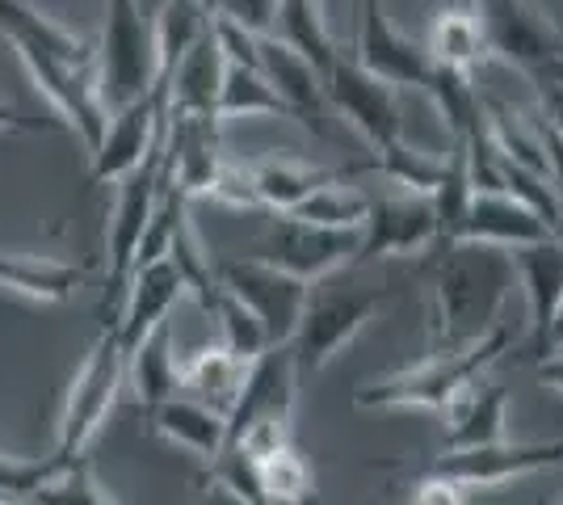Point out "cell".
Instances as JSON below:
<instances>
[{"label":"cell","instance_id":"obj_12","mask_svg":"<svg viewBox=\"0 0 563 505\" xmlns=\"http://www.w3.org/2000/svg\"><path fill=\"white\" fill-rule=\"evenodd\" d=\"M165 190V140L143 156L131 173L118 177V202L114 216H110V232H106V283H110V295H122V283L131 274V262H135V249L143 241V228L156 211V198Z\"/></svg>","mask_w":563,"mask_h":505},{"label":"cell","instance_id":"obj_7","mask_svg":"<svg viewBox=\"0 0 563 505\" xmlns=\"http://www.w3.org/2000/svg\"><path fill=\"white\" fill-rule=\"evenodd\" d=\"M387 304V290H316L307 295L299 329L290 337V354L299 366V380L324 371L353 337L362 333L375 312Z\"/></svg>","mask_w":563,"mask_h":505},{"label":"cell","instance_id":"obj_24","mask_svg":"<svg viewBox=\"0 0 563 505\" xmlns=\"http://www.w3.org/2000/svg\"><path fill=\"white\" fill-rule=\"evenodd\" d=\"M89 283V265L55 262V257H30V253H0V287L38 299V304H64Z\"/></svg>","mask_w":563,"mask_h":505},{"label":"cell","instance_id":"obj_22","mask_svg":"<svg viewBox=\"0 0 563 505\" xmlns=\"http://www.w3.org/2000/svg\"><path fill=\"white\" fill-rule=\"evenodd\" d=\"M147 421L161 438H168L173 447H181L189 455H198L202 463H211L228 442V417L202 400H194V396H177V392L165 396L161 405H152Z\"/></svg>","mask_w":563,"mask_h":505},{"label":"cell","instance_id":"obj_47","mask_svg":"<svg viewBox=\"0 0 563 505\" xmlns=\"http://www.w3.org/2000/svg\"><path fill=\"white\" fill-rule=\"evenodd\" d=\"M135 4H140V9H143V13H147V18H152V13L161 9V0H135Z\"/></svg>","mask_w":563,"mask_h":505},{"label":"cell","instance_id":"obj_41","mask_svg":"<svg viewBox=\"0 0 563 505\" xmlns=\"http://www.w3.org/2000/svg\"><path fill=\"white\" fill-rule=\"evenodd\" d=\"M0 131H9V135H51V131H59V122L25 114L22 106H13L9 97H0Z\"/></svg>","mask_w":563,"mask_h":505},{"label":"cell","instance_id":"obj_11","mask_svg":"<svg viewBox=\"0 0 563 505\" xmlns=\"http://www.w3.org/2000/svg\"><path fill=\"white\" fill-rule=\"evenodd\" d=\"M493 59L534 73L563 55V30L534 0H471Z\"/></svg>","mask_w":563,"mask_h":505},{"label":"cell","instance_id":"obj_38","mask_svg":"<svg viewBox=\"0 0 563 505\" xmlns=\"http://www.w3.org/2000/svg\"><path fill=\"white\" fill-rule=\"evenodd\" d=\"M59 459H68V455L25 459V455L0 451V502H30V493L59 468Z\"/></svg>","mask_w":563,"mask_h":505},{"label":"cell","instance_id":"obj_9","mask_svg":"<svg viewBox=\"0 0 563 505\" xmlns=\"http://www.w3.org/2000/svg\"><path fill=\"white\" fill-rule=\"evenodd\" d=\"M357 249H362V228H324V223H307L299 216L274 211L269 228L249 253L299 274L307 283H320L332 270L357 262Z\"/></svg>","mask_w":563,"mask_h":505},{"label":"cell","instance_id":"obj_44","mask_svg":"<svg viewBox=\"0 0 563 505\" xmlns=\"http://www.w3.org/2000/svg\"><path fill=\"white\" fill-rule=\"evenodd\" d=\"M539 384L551 387V392H560L563 396V350H551V354H539Z\"/></svg>","mask_w":563,"mask_h":505},{"label":"cell","instance_id":"obj_34","mask_svg":"<svg viewBox=\"0 0 563 505\" xmlns=\"http://www.w3.org/2000/svg\"><path fill=\"white\" fill-rule=\"evenodd\" d=\"M261 463V484H265V502L274 505H299L316 497V476L303 463V455L295 451V442H282L274 451L257 455Z\"/></svg>","mask_w":563,"mask_h":505},{"label":"cell","instance_id":"obj_29","mask_svg":"<svg viewBox=\"0 0 563 505\" xmlns=\"http://www.w3.org/2000/svg\"><path fill=\"white\" fill-rule=\"evenodd\" d=\"M274 34L286 39L290 47L307 55L316 64V73L324 76L336 59V34H332L324 4L320 0H278V18H274Z\"/></svg>","mask_w":563,"mask_h":505},{"label":"cell","instance_id":"obj_17","mask_svg":"<svg viewBox=\"0 0 563 505\" xmlns=\"http://www.w3.org/2000/svg\"><path fill=\"white\" fill-rule=\"evenodd\" d=\"M181 295H186V278H181V270L168 253L147 265H135L122 283V295H118V316L110 320L122 350L131 354L143 337L156 333L173 316Z\"/></svg>","mask_w":563,"mask_h":505},{"label":"cell","instance_id":"obj_20","mask_svg":"<svg viewBox=\"0 0 563 505\" xmlns=\"http://www.w3.org/2000/svg\"><path fill=\"white\" fill-rule=\"evenodd\" d=\"M547 232H551V223L530 202H521L505 186H493V190L471 194V207L454 241H488L500 249H517V244L539 241Z\"/></svg>","mask_w":563,"mask_h":505},{"label":"cell","instance_id":"obj_16","mask_svg":"<svg viewBox=\"0 0 563 505\" xmlns=\"http://www.w3.org/2000/svg\"><path fill=\"white\" fill-rule=\"evenodd\" d=\"M433 244H438V219H433L429 194L399 190L387 194V198H371L357 262L412 257V253H429Z\"/></svg>","mask_w":563,"mask_h":505},{"label":"cell","instance_id":"obj_2","mask_svg":"<svg viewBox=\"0 0 563 505\" xmlns=\"http://www.w3.org/2000/svg\"><path fill=\"white\" fill-rule=\"evenodd\" d=\"M433 262V350H463L500 325L517 287L514 249L488 241H450L429 249Z\"/></svg>","mask_w":563,"mask_h":505},{"label":"cell","instance_id":"obj_21","mask_svg":"<svg viewBox=\"0 0 563 505\" xmlns=\"http://www.w3.org/2000/svg\"><path fill=\"white\" fill-rule=\"evenodd\" d=\"M442 413H446L442 451H467V447H488V442L509 438V392L505 387L471 384Z\"/></svg>","mask_w":563,"mask_h":505},{"label":"cell","instance_id":"obj_5","mask_svg":"<svg viewBox=\"0 0 563 505\" xmlns=\"http://www.w3.org/2000/svg\"><path fill=\"white\" fill-rule=\"evenodd\" d=\"M97 80H101L106 110L143 97L156 85L152 18L135 0H106V30L97 39Z\"/></svg>","mask_w":563,"mask_h":505},{"label":"cell","instance_id":"obj_28","mask_svg":"<svg viewBox=\"0 0 563 505\" xmlns=\"http://www.w3.org/2000/svg\"><path fill=\"white\" fill-rule=\"evenodd\" d=\"M253 186H257L261 211H290L295 202H303L311 190H320L324 182H345L353 168H307L299 161H257L249 165Z\"/></svg>","mask_w":563,"mask_h":505},{"label":"cell","instance_id":"obj_33","mask_svg":"<svg viewBox=\"0 0 563 505\" xmlns=\"http://www.w3.org/2000/svg\"><path fill=\"white\" fill-rule=\"evenodd\" d=\"M118 497L93 476V463L85 455L59 459V468L30 493V505H114Z\"/></svg>","mask_w":563,"mask_h":505},{"label":"cell","instance_id":"obj_18","mask_svg":"<svg viewBox=\"0 0 563 505\" xmlns=\"http://www.w3.org/2000/svg\"><path fill=\"white\" fill-rule=\"evenodd\" d=\"M257 68L274 85V94L286 101L290 119L311 127L316 135H329V122H324V110H329L324 76L316 73V64L307 55H299L274 30H265V34H257Z\"/></svg>","mask_w":563,"mask_h":505},{"label":"cell","instance_id":"obj_15","mask_svg":"<svg viewBox=\"0 0 563 505\" xmlns=\"http://www.w3.org/2000/svg\"><path fill=\"white\" fill-rule=\"evenodd\" d=\"M353 55L378 73L391 85H412L421 89L429 73H433V59L424 51L421 39L404 34L391 18H387V4L383 0H353Z\"/></svg>","mask_w":563,"mask_h":505},{"label":"cell","instance_id":"obj_49","mask_svg":"<svg viewBox=\"0 0 563 505\" xmlns=\"http://www.w3.org/2000/svg\"><path fill=\"white\" fill-rule=\"evenodd\" d=\"M202 4H207V9H211V13H214V0H202Z\"/></svg>","mask_w":563,"mask_h":505},{"label":"cell","instance_id":"obj_26","mask_svg":"<svg viewBox=\"0 0 563 505\" xmlns=\"http://www.w3.org/2000/svg\"><path fill=\"white\" fill-rule=\"evenodd\" d=\"M244 366L249 362H240L214 341V345L194 350L189 359H177V384L186 387L194 400H202L228 417L235 392H240V380H244Z\"/></svg>","mask_w":563,"mask_h":505},{"label":"cell","instance_id":"obj_32","mask_svg":"<svg viewBox=\"0 0 563 505\" xmlns=\"http://www.w3.org/2000/svg\"><path fill=\"white\" fill-rule=\"evenodd\" d=\"M442 165H446L442 152H424V147L408 144L404 135L391 140V144L375 147V161H371V168H375L378 177H387L399 190H417V194H429L438 186Z\"/></svg>","mask_w":563,"mask_h":505},{"label":"cell","instance_id":"obj_42","mask_svg":"<svg viewBox=\"0 0 563 505\" xmlns=\"http://www.w3.org/2000/svg\"><path fill=\"white\" fill-rule=\"evenodd\" d=\"M534 76V89H539V119L551 127V131H560L563 135V80L547 73H530Z\"/></svg>","mask_w":563,"mask_h":505},{"label":"cell","instance_id":"obj_30","mask_svg":"<svg viewBox=\"0 0 563 505\" xmlns=\"http://www.w3.org/2000/svg\"><path fill=\"white\" fill-rule=\"evenodd\" d=\"M219 119H257V114H278L290 119L286 101L274 94V85L265 80L257 64H223V80H219V101H214Z\"/></svg>","mask_w":563,"mask_h":505},{"label":"cell","instance_id":"obj_35","mask_svg":"<svg viewBox=\"0 0 563 505\" xmlns=\"http://www.w3.org/2000/svg\"><path fill=\"white\" fill-rule=\"evenodd\" d=\"M371 211V198L341 182H324L320 190H311L303 202H295L286 216H299L307 223H324V228H362Z\"/></svg>","mask_w":563,"mask_h":505},{"label":"cell","instance_id":"obj_4","mask_svg":"<svg viewBox=\"0 0 563 505\" xmlns=\"http://www.w3.org/2000/svg\"><path fill=\"white\" fill-rule=\"evenodd\" d=\"M299 392V366L290 354V341L265 345L257 359L244 366V380L228 409V442L265 455L282 442H290V413Z\"/></svg>","mask_w":563,"mask_h":505},{"label":"cell","instance_id":"obj_3","mask_svg":"<svg viewBox=\"0 0 563 505\" xmlns=\"http://www.w3.org/2000/svg\"><path fill=\"white\" fill-rule=\"evenodd\" d=\"M514 345L509 325L500 320L496 329L484 337H475L463 350H429V359L417 366H404L396 375L383 380H366L353 392L357 409H446L450 400L471 387L488 366H493L505 350Z\"/></svg>","mask_w":563,"mask_h":505},{"label":"cell","instance_id":"obj_10","mask_svg":"<svg viewBox=\"0 0 563 505\" xmlns=\"http://www.w3.org/2000/svg\"><path fill=\"white\" fill-rule=\"evenodd\" d=\"M324 97L332 110H341L353 122V131L371 147H383L404 135L396 85L371 73L353 51H336L332 68L324 73Z\"/></svg>","mask_w":563,"mask_h":505},{"label":"cell","instance_id":"obj_39","mask_svg":"<svg viewBox=\"0 0 563 505\" xmlns=\"http://www.w3.org/2000/svg\"><path fill=\"white\" fill-rule=\"evenodd\" d=\"M211 198L228 202V207H249V211H261L253 173H249L244 165H228V161H223V165H219V173H214Z\"/></svg>","mask_w":563,"mask_h":505},{"label":"cell","instance_id":"obj_8","mask_svg":"<svg viewBox=\"0 0 563 505\" xmlns=\"http://www.w3.org/2000/svg\"><path fill=\"white\" fill-rule=\"evenodd\" d=\"M214 278L219 287L232 290L240 304H249L257 320L265 325V337L269 345H282L290 341L295 329H299V316L307 308V295H311V283L282 270V265H269L253 257V253H240V257H214Z\"/></svg>","mask_w":563,"mask_h":505},{"label":"cell","instance_id":"obj_13","mask_svg":"<svg viewBox=\"0 0 563 505\" xmlns=\"http://www.w3.org/2000/svg\"><path fill=\"white\" fill-rule=\"evenodd\" d=\"M563 463V438L551 442H488V447H467V451H442L429 463H408V472H429V476H446L459 488H496L517 476H530L539 468Z\"/></svg>","mask_w":563,"mask_h":505},{"label":"cell","instance_id":"obj_19","mask_svg":"<svg viewBox=\"0 0 563 505\" xmlns=\"http://www.w3.org/2000/svg\"><path fill=\"white\" fill-rule=\"evenodd\" d=\"M514 270L517 287L526 295V308H530V337H534V354H539L542 337L563 304V237L547 232L539 241L517 244Z\"/></svg>","mask_w":563,"mask_h":505},{"label":"cell","instance_id":"obj_27","mask_svg":"<svg viewBox=\"0 0 563 505\" xmlns=\"http://www.w3.org/2000/svg\"><path fill=\"white\" fill-rule=\"evenodd\" d=\"M211 22H214V13L202 0H161V9L152 13L156 80H168V73L177 68V59L211 30Z\"/></svg>","mask_w":563,"mask_h":505},{"label":"cell","instance_id":"obj_48","mask_svg":"<svg viewBox=\"0 0 563 505\" xmlns=\"http://www.w3.org/2000/svg\"><path fill=\"white\" fill-rule=\"evenodd\" d=\"M551 232H555V237H563V207H560V216H555V223H551Z\"/></svg>","mask_w":563,"mask_h":505},{"label":"cell","instance_id":"obj_46","mask_svg":"<svg viewBox=\"0 0 563 505\" xmlns=\"http://www.w3.org/2000/svg\"><path fill=\"white\" fill-rule=\"evenodd\" d=\"M534 73H547V76H555V80H563V55L551 59V64H542V68H534Z\"/></svg>","mask_w":563,"mask_h":505},{"label":"cell","instance_id":"obj_6","mask_svg":"<svg viewBox=\"0 0 563 505\" xmlns=\"http://www.w3.org/2000/svg\"><path fill=\"white\" fill-rule=\"evenodd\" d=\"M126 380V350L118 341L114 325L106 320L101 337L93 341V350L85 354L76 380L68 387V400L59 413V442H55V455H80L93 433L101 430V421L110 417L118 400V387Z\"/></svg>","mask_w":563,"mask_h":505},{"label":"cell","instance_id":"obj_43","mask_svg":"<svg viewBox=\"0 0 563 505\" xmlns=\"http://www.w3.org/2000/svg\"><path fill=\"white\" fill-rule=\"evenodd\" d=\"M534 122H539L542 152H547V177H551V186H555V194H560V202H563V135L560 131H551L539 114H534Z\"/></svg>","mask_w":563,"mask_h":505},{"label":"cell","instance_id":"obj_37","mask_svg":"<svg viewBox=\"0 0 563 505\" xmlns=\"http://www.w3.org/2000/svg\"><path fill=\"white\" fill-rule=\"evenodd\" d=\"M211 468L214 488H228V497L249 505H269L265 502V484H261V463L253 451H244L240 442H223V451L207 463Z\"/></svg>","mask_w":563,"mask_h":505},{"label":"cell","instance_id":"obj_40","mask_svg":"<svg viewBox=\"0 0 563 505\" xmlns=\"http://www.w3.org/2000/svg\"><path fill=\"white\" fill-rule=\"evenodd\" d=\"M214 18H228L253 34H265V30H274L278 0H214Z\"/></svg>","mask_w":563,"mask_h":505},{"label":"cell","instance_id":"obj_31","mask_svg":"<svg viewBox=\"0 0 563 505\" xmlns=\"http://www.w3.org/2000/svg\"><path fill=\"white\" fill-rule=\"evenodd\" d=\"M126 375H131V384H135V396H140L143 409H152V405H161L165 396L173 392H181L177 384V359H173V333H168V320L156 329V333H147L126 354Z\"/></svg>","mask_w":563,"mask_h":505},{"label":"cell","instance_id":"obj_45","mask_svg":"<svg viewBox=\"0 0 563 505\" xmlns=\"http://www.w3.org/2000/svg\"><path fill=\"white\" fill-rule=\"evenodd\" d=\"M551 350H563V304H560V312H555V320H551L547 337H542V350H539V354H551Z\"/></svg>","mask_w":563,"mask_h":505},{"label":"cell","instance_id":"obj_23","mask_svg":"<svg viewBox=\"0 0 563 505\" xmlns=\"http://www.w3.org/2000/svg\"><path fill=\"white\" fill-rule=\"evenodd\" d=\"M223 51H219V39H214V22L211 30L194 43V47L177 59V68L168 73L165 89H168V114H214V101H219V80H223Z\"/></svg>","mask_w":563,"mask_h":505},{"label":"cell","instance_id":"obj_36","mask_svg":"<svg viewBox=\"0 0 563 505\" xmlns=\"http://www.w3.org/2000/svg\"><path fill=\"white\" fill-rule=\"evenodd\" d=\"M211 316L219 320V345L235 354L240 362H253L269 345V337H265V325L257 320V312L249 308V304H240L232 290L219 287L211 304Z\"/></svg>","mask_w":563,"mask_h":505},{"label":"cell","instance_id":"obj_14","mask_svg":"<svg viewBox=\"0 0 563 505\" xmlns=\"http://www.w3.org/2000/svg\"><path fill=\"white\" fill-rule=\"evenodd\" d=\"M168 89L156 80L143 97H131L106 114V131L93 147V182H118L165 140Z\"/></svg>","mask_w":563,"mask_h":505},{"label":"cell","instance_id":"obj_1","mask_svg":"<svg viewBox=\"0 0 563 505\" xmlns=\"http://www.w3.org/2000/svg\"><path fill=\"white\" fill-rule=\"evenodd\" d=\"M0 34L13 43L34 85L51 97L59 119L93 152L106 131V101L97 80V43L38 13L25 0H0Z\"/></svg>","mask_w":563,"mask_h":505},{"label":"cell","instance_id":"obj_25","mask_svg":"<svg viewBox=\"0 0 563 505\" xmlns=\"http://www.w3.org/2000/svg\"><path fill=\"white\" fill-rule=\"evenodd\" d=\"M424 51L433 64H446V68H459V73H475L488 55V43H484V30H479V18L471 9V0H459V4H446L429 34H424Z\"/></svg>","mask_w":563,"mask_h":505}]
</instances>
